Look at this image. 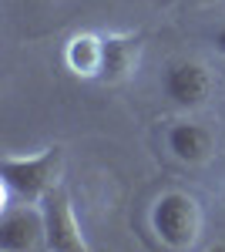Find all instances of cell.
<instances>
[{
  "label": "cell",
  "instance_id": "cell-11",
  "mask_svg": "<svg viewBox=\"0 0 225 252\" xmlns=\"http://www.w3.org/2000/svg\"><path fill=\"white\" fill-rule=\"evenodd\" d=\"M195 3H215V0H195Z\"/></svg>",
  "mask_w": 225,
  "mask_h": 252
},
{
  "label": "cell",
  "instance_id": "cell-9",
  "mask_svg": "<svg viewBox=\"0 0 225 252\" xmlns=\"http://www.w3.org/2000/svg\"><path fill=\"white\" fill-rule=\"evenodd\" d=\"M208 40H212V51H215V54H222V58H225V24H222V27H215V31H212V37H208Z\"/></svg>",
  "mask_w": 225,
  "mask_h": 252
},
{
  "label": "cell",
  "instance_id": "cell-6",
  "mask_svg": "<svg viewBox=\"0 0 225 252\" xmlns=\"http://www.w3.org/2000/svg\"><path fill=\"white\" fill-rule=\"evenodd\" d=\"M0 249L3 252H27L44 249V212L40 205H3L0 215Z\"/></svg>",
  "mask_w": 225,
  "mask_h": 252
},
{
  "label": "cell",
  "instance_id": "cell-2",
  "mask_svg": "<svg viewBox=\"0 0 225 252\" xmlns=\"http://www.w3.org/2000/svg\"><path fill=\"white\" fill-rule=\"evenodd\" d=\"M202 205L195 195L182 192V189H168L161 192L148 209V225L155 239L165 246V249L185 252L195 249L198 239H202Z\"/></svg>",
  "mask_w": 225,
  "mask_h": 252
},
{
  "label": "cell",
  "instance_id": "cell-7",
  "mask_svg": "<svg viewBox=\"0 0 225 252\" xmlns=\"http://www.w3.org/2000/svg\"><path fill=\"white\" fill-rule=\"evenodd\" d=\"M141 58V34L131 31H118V34H104V58H101V81L118 84L128 81L138 67Z\"/></svg>",
  "mask_w": 225,
  "mask_h": 252
},
{
  "label": "cell",
  "instance_id": "cell-10",
  "mask_svg": "<svg viewBox=\"0 0 225 252\" xmlns=\"http://www.w3.org/2000/svg\"><path fill=\"white\" fill-rule=\"evenodd\" d=\"M222 205H225V178H222Z\"/></svg>",
  "mask_w": 225,
  "mask_h": 252
},
{
  "label": "cell",
  "instance_id": "cell-12",
  "mask_svg": "<svg viewBox=\"0 0 225 252\" xmlns=\"http://www.w3.org/2000/svg\"><path fill=\"white\" fill-rule=\"evenodd\" d=\"M24 3H37V0H24Z\"/></svg>",
  "mask_w": 225,
  "mask_h": 252
},
{
  "label": "cell",
  "instance_id": "cell-4",
  "mask_svg": "<svg viewBox=\"0 0 225 252\" xmlns=\"http://www.w3.org/2000/svg\"><path fill=\"white\" fill-rule=\"evenodd\" d=\"M44 212V249L47 252H84L88 239L74 215V202L64 185H54L40 202Z\"/></svg>",
  "mask_w": 225,
  "mask_h": 252
},
{
  "label": "cell",
  "instance_id": "cell-8",
  "mask_svg": "<svg viewBox=\"0 0 225 252\" xmlns=\"http://www.w3.org/2000/svg\"><path fill=\"white\" fill-rule=\"evenodd\" d=\"M101 58H104V34L81 31L64 44V64L74 78L101 81Z\"/></svg>",
  "mask_w": 225,
  "mask_h": 252
},
{
  "label": "cell",
  "instance_id": "cell-3",
  "mask_svg": "<svg viewBox=\"0 0 225 252\" xmlns=\"http://www.w3.org/2000/svg\"><path fill=\"white\" fill-rule=\"evenodd\" d=\"M161 94L182 111L205 108L215 94V74L195 58H171L161 67Z\"/></svg>",
  "mask_w": 225,
  "mask_h": 252
},
{
  "label": "cell",
  "instance_id": "cell-5",
  "mask_svg": "<svg viewBox=\"0 0 225 252\" xmlns=\"http://www.w3.org/2000/svg\"><path fill=\"white\" fill-rule=\"evenodd\" d=\"M215 148H219V138L205 121L182 118L165 128V152L182 165H205L215 155Z\"/></svg>",
  "mask_w": 225,
  "mask_h": 252
},
{
  "label": "cell",
  "instance_id": "cell-1",
  "mask_svg": "<svg viewBox=\"0 0 225 252\" xmlns=\"http://www.w3.org/2000/svg\"><path fill=\"white\" fill-rule=\"evenodd\" d=\"M61 165H64V152L51 145L40 152H27V155H7L0 158V185H3V202L20 198L40 205L44 195L54 185H61Z\"/></svg>",
  "mask_w": 225,
  "mask_h": 252
}]
</instances>
